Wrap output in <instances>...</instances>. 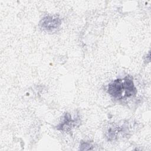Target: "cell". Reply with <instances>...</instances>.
<instances>
[{"label": "cell", "mask_w": 151, "mask_h": 151, "mask_svg": "<svg viewBox=\"0 0 151 151\" xmlns=\"http://www.w3.org/2000/svg\"><path fill=\"white\" fill-rule=\"evenodd\" d=\"M61 21L56 15H47L40 21V25L42 28L47 31L53 32L60 28Z\"/></svg>", "instance_id": "7a4b0ae2"}, {"label": "cell", "mask_w": 151, "mask_h": 151, "mask_svg": "<svg viewBox=\"0 0 151 151\" xmlns=\"http://www.w3.org/2000/svg\"><path fill=\"white\" fill-rule=\"evenodd\" d=\"M76 119H73L71 116L67 113L65 114L63 121L57 126V129L63 131H68L76 125Z\"/></svg>", "instance_id": "3957f363"}, {"label": "cell", "mask_w": 151, "mask_h": 151, "mask_svg": "<svg viewBox=\"0 0 151 151\" xmlns=\"http://www.w3.org/2000/svg\"><path fill=\"white\" fill-rule=\"evenodd\" d=\"M107 93L114 99L122 100L135 96L137 90L132 78L125 77L113 80L108 85Z\"/></svg>", "instance_id": "6da1fadb"}]
</instances>
